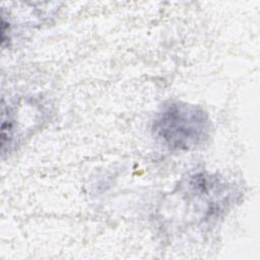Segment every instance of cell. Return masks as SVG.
Instances as JSON below:
<instances>
[{"label": "cell", "mask_w": 260, "mask_h": 260, "mask_svg": "<svg viewBox=\"0 0 260 260\" xmlns=\"http://www.w3.org/2000/svg\"><path fill=\"white\" fill-rule=\"evenodd\" d=\"M211 120L200 106L170 102L157 112L152 133L171 150L190 151L203 146L211 135Z\"/></svg>", "instance_id": "cell-1"}]
</instances>
